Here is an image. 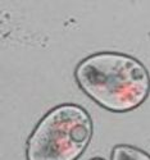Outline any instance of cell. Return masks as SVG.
<instances>
[{"label":"cell","mask_w":150,"mask_h":160,"mask_svg":"<svg viewBox=\"0 0 150 160\" xmlns=\"http://www.w3.org/2000/svg\"><path fill=\"white\" fill-rule=\"evenodd\" d=\"M75 79L91 100L112 113L137 109L150 94L149 71L125 52L100 51L86 57L77 64Z\"/></svg>","instance_id":"1"},{"label":"cell","mask_w":150,"mask_h":160,"mask_svg":"<svg viewBox=\"0 0 150 160\" xmlns=\"http://www.w3.org/2000/svg\"><path fill=\"white\" fill-rule=\"evenodd\" d=\"M94 123L78 104L54 106L36 124L26 145L27 160H78L92 140Z\"/></svg>","instance_id":"2"},{"label":"cell","mask_w":150,"mask_h":160,"mask_svg":"<svg viewBox=\"0 0 150 160\" xmlns=\"http://www.w3.org/2000/svg\"><path fill=\"white\" fill-rule=\"evenodd\" d=\"M111 160H150V154L132 145H116Z\"/></svg>","instance_id":"3"},{"label":"cell","mask_w":150,"mask_h":160,"mask_svg":"<svg viewBox=\"0 0 150 160\" xmlns=\"http://www.w3.org/2000/svg\"><path fill=\"white\" fill-rule=\"evenodd\" d=\"M90 160H104V159H101V158H92V159H90Z\"/></svg>","instance_id":"4"}]
</instances>
